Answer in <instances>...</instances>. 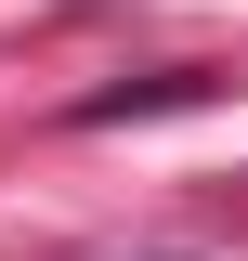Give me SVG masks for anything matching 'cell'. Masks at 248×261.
Instances as JSON below:
<instances>
[{
  "mask_svg": "<svg viewBox=\"0 0 248 261\" xmlns=\"http://www.w3.org/2000/svg\"><path fill=\"white\" fill-rule=\"evenodd\" d=\"M209 92H222V79H196V65H170V79H131V92H92L79 118H92V130H118V118H157V105H209Z\"/></svg>",
  "mask_w": 248,
  "mask_h": 261,
  "instance_id": "cell-1",
  "label": "cell"
}]
</instances>
